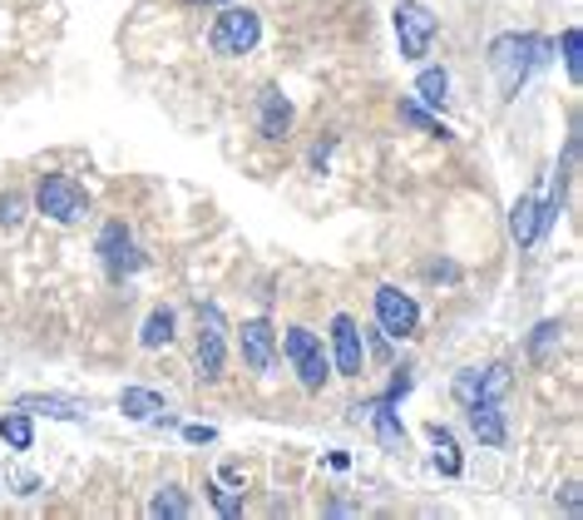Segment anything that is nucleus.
<instances>
[{
	"instance_id": "obj_7",
	"label": "nucleus",
	"mask_w": 583,
	"mask_h": 520,
	"mask_svg": "<svg viewBox=\"0 0 583 520\" xmlns=\"http://www.w3.org/2000/svg\"><path fill=\"white\" fill-rule=\"evenodd\" d=\"M375 322H381L385 338H411L415 322H421V308H415L401 288L385 283V288H375Z\"/></svg>"
},
{
	"instance_id": "obj_12",
	"label": "nucleus",
	"mask_w": 583,
	"mask_h": 520,
	"mask_svg": "<svg viewBox=\"0 0 583 520\" xmlns=\"http://www.w3.org/2000/svg\"><path fill=\"white\" fill-rule=\"evenodd\" d=\"M287 130H292V104L282 100V90H262V100H257V134L262 140H282Z\"/></svg>"
},
{
	"instance_id": "obj_8",
	"label": "nucleus",
	"mask_w": 583,
	"mask_h": 520,
	"mask_svg": "<svg viewBox=\"0 0 583 520\" xmlns=\"http://www.w3.org/2000/svg\"><path fill=\"white\" fill-rule=\"evenodd\" d=\"M99 258H104V268L114 273V278H124V273H138V268H144V253L134 248V239H128L124 223H109V229L99 233Z\"/></svg>"
},
{
	"instance_id": "obj_4",
	"label": "nucleus",
	"mask_w": 583,
	"mask_h": 520,
	"mask_svg": "<svg viewBox=\"0 0 583 520\" xmlns=\"http://www.w3.org/2000/svg\"><path fill=\"white\" fill-rule=\"evenodd\" d=\"M282 352H287V362L296 367V381H302L306 391H322L326 387V352H322V342H316V332L287 328Z\"/></svg>"
},
{
	"instance_id": "obj_11",
	"label": "nucleus",
	"mask_w": 583,
	"mask_h": 520,
	"mask_svg": "<svg viewBox=\"0 0 583 520\" xmlns=\"http://www.w3.org/2000/svg\"><path fill=\"white\" fill-rule=\"evenodd\" d=\"M272 352H277L272 322H262V318L243 322V362H247V367H253V372H272Z\"/></svg>"
},
{
	"instance_id": "obj_21",
	"label": "nucleus",
	"mask_w": 583,
	"mask_h": 520,
	"mask_svg": "<svg viewBox=\"0 0 583 520\" xmlns=\"http://www.w3.org/2000/svg\"><path fill=\"white\" fill-rule=\"evenodd\" d=\"M559 45H563V65H569V80L579 85V75H583V65H579V25H569Z\"/></svg>"
},
{
	"instance_id": "obj_3",
	"label": "nucleus",
	"mask_w": 583,
	"mask_h": 520,
	"mask_svg": "<svg viewBox=\"0 0 583 520\" xmlns=\"http://www.w3.org/2000/svg\"><path fill=\"white\" fill-rule=\"evenodd\" d=\"M35 209L45 213V219H55V223H79L85 209H89V193L79 189L75 179H65V174H45L40 189H35Z\"/></svg>"
},
{
	"instance_id": "obj_10",
	"label": "nucleus",
	"mask_w": 583,
	"mask_h": 520,
	"mask_svg": "<svg viewBox=\"0 0 583 520\" xmlns=\"http://www.w3.org/2000/svg\"><path fill=\"white\" fill-rule=\"evenodd\" d=\"M351 417L356 421H371L375 427V441H381L385 451H405V427H401V417L391 411V397H381V401H371V407H351Z\"/></svg>"
},
{
	"instance_id": "obj_14",
	"label": "nucleus",
	"mask_w": 583,
	"mask_h": 520,
	"mask_svg": "<svg viewBox=\"0 0 583 520\" xmlns=\"http://www.w3.org/2000/svg\"><path fill=\"white\" fill-rule=\"evenodd\" d=\"M470 427H474V436H480L484 446H504V441H509V431H504V411H500V401H490V397L470 401Z\"/></svg>"
},
{
	"instance_id": "obj_15",
	"label": "nucleus",
	"mask_w": 583,
	"mask_h": 520,
	"mask_svg": "<svg viewBox=\"0 0 583 520\" xmlns=\"http://www.w3.org/2000/svg\"><path fill=\"white\" fill-rule=\"evenodd\" d=\"M119 407H124V417L148 421V417H158V411H164V397H158V391H144V387H124Z\"/></svg>"
},
{
	"instance_id": "obj_6",
	"label": "nucleus",
	"mask_w": 583,
	"mask_h": 520,
	"mask_svg": "<svg viewBox=\"0 0 583 520\" xmlns=\"http://www.w3.org/2000/svg\"><path fill=\"white\" fill-rule=\"evenodd\" d=\"M198 377L203 381H217L223 377V357H227V347H223V318H217V308H203L198 312Z\"/></svg>"
},
{
	"instance_id": "obj_13",
	"label": "nucleus",
	"mask_w": 583,
	"mask_h": 520,
	"mask_svg": "<svg viewBox=\"0 0 583 520\" xmlns=\"http://www.w3.org/2000/svg\"><path fill=\"white\" fill-rule=\"evenodd\" d=\"M509 233H514V243H519V248H534V243H539V233H543V203L534 199V193H524V199L514 203Z\"/></svg>"
},
{
	"instance_id": "obj_18",
	"label": "nucleus",
	"mask_w": 583,
	"mask_h": 520,
	"mask_svg": "<svg viewBox=\"0 0 583 520\" xmlns=\"http://www.w3.org/2000/svg\"><path fill=\"white\" fill-rule=\"evenodd\" d=\"M430 441H435V466L445 471V476H460V456H455V436L440 427V421H430Z\"/></svg>"
},
{
	"instance_id": "obj_26",
	"label": "nucleus",
	"mask_w": 583,
	"mask_h": 520,
	"mask_svg": "<svg viewBox=\"0 0 583 520\" xmlns=\"http://www.w3.org/2000/svg\"><path fill=\"white\" fill-rule=\"evenodd\" d=\"M208 496H213V506L223 510V516H243V496H233V490H223V486H208Z\"/></svg>"
},
{
	"instance_id": "obj_28",
	"label": "nucleus",
	"mask_w": 583,
	"mask_h": 520,
	"mask_svg": "<svg viewBox=\"0 0 583 520\" xmlns=\"http://www.w3.org/2000/svg\"><path fill=\"white\" fill-rule=\"evenodd\" d=\"M193 5H227V0H193Z\"/></svg>"
},
{
	"instance_id": "obj_22",
	"label": "nucleus",
	"mask_w": 583,
	"mask_h": 520,
	"mask_svg": "<svg viewBox=\"0 0 583 520\" xmlns=\"http://www.w3.org/2000/svg\"><path fill=\"white\" fill-rule=\"evenodd\" d=\"M559 322H543V328H534V342H529V352H534V357H549V347H553V342H559Z\"/></svg>"
},
{
	"instance_id": "obj_9",
	"label": "nucleus",
	"mask_w": 583,
	"mask_h": 520,
	"mask_svg": "<svg viewBox=\"0 0 583 520\" xmlns=\"http://www.w3.org/2000/svg\"><path fill=\"white\" fill-rule=\"evenodd\" d=\"M332 352H336V372L341 377H361L366 372V347H361V328L351 318H332Z\"/></svg>"
},
{
	"instance_id": "obj_27",
	"label": "nucleus",
	"mask_w": 583,
	"mask_h": 520,
	"mask_svg": "<svg viewBox=\"0 0 583 520\" xmlns=\"http://www.w3.org/2000/svg\"><path fill=\"white\" fill-rule=\"evenodd\" d=\"M183 441H193V446H208V441H213V427H188Z\"/></svg>"
},
{
	"instance_id": "obj_20",
	"label": "nucleus",
	"mask_w": 583,
	"mask_h": 520,
	"mask_svg": "<svg viewBox=\"0 0 583 520\" xmlns=\"http://www.w3.org/2000/svg\"><path fill=\"white\" fill-rule=\"evenodd\" d=\"M148 516H158V520H183L188 516V496L178 486H164L154 496V506H148Z\"/></svg>"
},
{
	"instance_id": "obj_23",
	"label": "nucleus",
	"mask_w": 583,
	"mask_h": 520,
	"mask_svg": "<svg viewBox=\"0 0 583 520\" xmlns=\"http://www.w3.org/2000/svg\"><path fill=\"white\" fill-rule=\"evenodd\" d=\"M401 120H405V124H421L425 134H440V140H445V134H450V130H445V124H435L430 114L421 110V104H401Z\"/></svg>"
},
{
	"instance_id": "obj_16",
	"label": "nucleus",
	"mask_w": 583,
	"mask_h": 520,
	"mask_svg": "<svg viewBox=\"0 0 583 520\" xmlns=\"http://www.w3.org/2000/svg\"><path fill=\"white\" fill-rule=\"evenodd\" d=\"M138 342H144L148 352H154V347H168V342H173V312H168V308L148 312V322H144V332H138Z\"/></svg>"
},
{
	"instance_id": "obj_5",
	"label": "nucleus",
	"mask_w": 583,
	"mask_h": 520,
	"mask_svg": "<svg viewBox=\"0 0 583 520\" xmlns=\"http://www.w3.org/2000/svg\"><path fill=\"white\" fill-rule=\"evenodd\" d=\"M395 41H401L405 60H425V55H430L435 15L425 11L421 0H401V5H395Z\"/></svg>"
},
{
	"instance_id": "obj_25",
	"label": "nucleus",
	"mask_w": 583,
	"mask_h": 520,
	"mask_svg": "<svg viewBox=\"0 0 583 520\" xmlns=\"http://www.w3.org/2000/svg\"><path fill=\"white\" fill-rule=\"evenodd\" d=\"M25 407H45L49 417H79L75 401H59V397H25Z\"/></svg>"
},
{
	"instance_id": "obj_19",
	"label": "nucleus",
	"mask_w": 583,
	"mask_h": 520,
	"mask_svg": "<svg viewBox=\"0 0 583 520\" xmlns=\"http://www.w3.org/2000/svg\"><path fill=\"white\" fill-rule=\"evenodd\" d=\"M0 441H5L10 451H30V441H35V427H30L25 411H10V417L0 421Z\"/></svg>"
},
{
	"instance_id": "obj_17",
	"label": "nucleus",
	"mask_w": 583,
	"mask_h": 520,
	"mask_svg": "<svg viewBox=\"0 0 583 520\" xmlns=\"http://www.w3.org/2000/svg\"><path fill=\"white\" fill-rule=\"evenodd\" d=\"M415 95L440 110V104L450 100V75H445V70H421V75H415Z\"/></svg>"
},
{
	"instance_id": "obj_24",
	"label": "nucleus",
	"mask_w": 583,
	"mask_h": 520,
	"mask_svg": "<svg viewBox=\"0 0 583 520\" xmlns=\"http://www.w3.org/2000/svg\"><path fill=\"white\" fill-rule=\"evenodd\" d=\"M20 219H25V199H20V193H0V223L15 229Z\"/></svg>"
},
{
	"instance_id": "obj_2",
	"label": "nucleus",
	"mask_w": 583,
	"mask_h": 520,
	"mask_svg": "<svg viewBox=\"0 0 583 520\" xmlns=\"http://www.w3.org/2000/svg\"><path fill=\"white\" fill-rule=\"evenodd\" d=\"M257 41H262V15L253 11V5H227L223 15L213 21V31H208V51L213 55H253Z\"/></svg>"
},
{
	"instance_id": "obj_1",
	"label": "nucleus",
	"mask_w": 583,
	"mask_h": 520,
	"mask_svg": "<svg viewBox=\"0 0 583 520\" xmlns=\"http://www.w3.org/2000/svg\"><path fill=\"white\" fill-rule=\"evenodd\" d=\"M543 51H549V45H543L539 35H500V41L490 45V70L500 75V90L519 95V85L529 80V70L543 60Z\"/></svg>"
}]
</instances>
